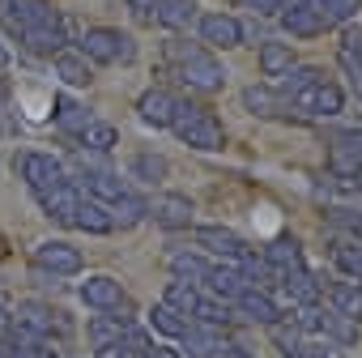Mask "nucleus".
<instances>
[{
  "mask_svg": "<svg viewBox=\"0 0 362 358\" xmlns=\"http://www.w3.org/2000/svg\"><path fill=\"white\" fill-rule=\"evenodd\" d=\"M166 60L179 69V81L197 94H222L226 90V69L214 60L209 47L188 43V39H170L166 43Z\"/></svg>",
  "mask_w": 362,
  "mask_h": 358,
  "instance_id": "1",
  "label": "nucleus"
},
{
  "mask_svg": "<svg viewBox=\"0 0 362 358\" xmlns=\"http://www.w3.org/2000/svg\"><path fill=\"white\" fill-rule=\"evenodd\" d=\"M170 128H175V137L184 141V145H192V149H201V154H218V149L226 145V132H222L218 115L205 111V107H192V103H179V107H175Z\"/></svg>",
  "mask_w": 362,
  "mask_h": 358,
  "instance_id": "2",
  "label": "nucleus"
},
{
  "mask_svg": "<svg viewBox=\"0 0 362 358\" xmlns=\"http://www.w3.org/2000/svg\"><path fill=\"white\" fill-rule=\"evenodd\" d=\"M81 56L90 64H132L136 43L124 30H115V26H90L81 35Z\"/></svg>",
  "mask_w": 362,
  "mask_h": 358,
  "instance_id": "3",
  "label": "nucleus"
},
{
  "mask_svg": "<svg viewBox=\"0 0 362 358\" xmlns=\"http://www.w3.org/2000/svg\"><path fill=\"white\" fill-rule=\"evenodd\" d=\"M290 111H298L307 120H332V115L345 111V94H341V86L332 77H320V81H311L307 90H298L290 98Z\"/></svg>",
  "mask_w": 362,
  "mask_h": 358,
  "instance_id": "4",
  "label": "nucleus"
},
{
  "mask_svg": "<svg viewBox=\"0 0 362 358\" xmlns=\"http://www.w3.org/2000/svg\"><path fill=\"white\" fill-rule=\"evenodd\" d=\"M81 303L90 311H103V316H119V320H132V303L124 294V286L111 277V273H90L81 282Z\"/></svg>",
  "mask_w": 362,
  "mask_h": 358,
  "instance_id": "5",
  "label": "nucleus"
},
{
  "mask_svg": "<svg viewBox=\"0 0 362 358\" xmlns=\"http://www.w3.org/2000/svg\"><path fill=\"white\" fill-rule=\"evenodd\" d=\"M13 166L22 171L26 188H30L35 197H43V192H52V188L69 184V175H64V162H60V158H52V154H22Z\"/></svg>",
  "mask_w": 362,
  "mask_h": 358,
  "instance_id": "6",
  "label": "nucleus"
},
{
  "mask_svg": "<svg viewBox=\"0 0 362 358\" xmlns=\"http://www.w3.org/2000/svg\"><path fill=\"white\" fill-rule=\"evenodd\" d=\"M35 265L52 277H73V273H81V252L64 239H43L35 248Z\"/></svg>",
  "mask_w": 362,
  "mask_h": 358,
  "instance_id": "7",
  "label": "nucleus"
},
{
  "mask_svg": "<svg viewBox=\"0 0 362 358\" xmlns=\"http://www.w3.org/2000/svg\"><path fill=\"white\" fill-rule=\"evenodd\" d=\"M184 341V358H226L235 345L222 337V328H209V324H188V333L179 337Z\"/></svg>",
  "mask_w": 362,
  "mask_h": 358,
  "instance_id": "8",
  "label": "nucleus"
},
{
  "mask_svg": "<svg viewBox=\"0 0 362 358\" xmlns=\"http://www.w3.org/2000/svg\"><path fill=\"white\" fill-rule=\"evenodd\" d=\"M145 209H149V218H153L158 226H166V231H184V226L192 222V201H188L184 192H158L153 201H145Z\"/></svg>",
  "mask_w": 362,
  "mask_h": 358,
  "instance_id": "9",
  "label": "nucleus"
},
{
  "mask_svg": "<svg viewBox=\"0 0 362 358\" xmlns=\"http://www.w3.org/2000/svg\"><path fill=\"white\" fill-rule=\"evenodd\" d=\"M197 26H201V43H205V47L230 52V47L243 43V26H239V18H230V13H201Z\"/></svg>",
  "mask_w": 362,
  "mask_h": 358,
  "instance_id": "10",
  "label": "nucleus"
},
{
  "mask_svg": "<svg viewBox=\"0 0 362 358\" xmlns=\"http://www.w3.org/2000/svg\"><path fill=\"white\" fill-rule=\"evenodd\" d=\"M18 39H22L26 52H35V56H56V52H64V43H69V26H64V18H56V22H43V26L22 30Z\"/></svg>",
  "mask_w": 362,
  "mask_h": 358,
  "instance_id": "11",
  "label": "nucleus"
},
{
  "mask_svg": "<svg viewBox=\"0 0 362 358\" xmlns=\"http://www.w3.org/2000/svg\"><path fill=\"white\" fill-rule=\"evenodd\" d=\"M175 107H179V98H175L170 90H162V86L145 90V94L136 98V115H141L149 128H170V120H175Z\"/></svg>",
  "mask_w": 362,
  "mask_h": 358,
  "instance_id": "12",
  "label": "nucleus"
},
{
  "mask_svg": "<svg viewBox=\"0 0 362 358\" xmlns=\"http://www.w3.org/2000/svg\"><path fill=\"white\" fill-rule=\"evenodd\" d=\"M197 243H201V248H209L214 256H222L226 265H239V260L252 252V248H247L235 231H226V226H201V231H197Z\"/></svg>",
  "mask_w": 362,
  "mask_h": 358,
  "instance_id": "13",
  "label": "nucleus"
},
{
  "mask_svg": "<svg viewBox=\"0 0 362 358\" xmlns=\"http://www.w3.org/2000/svg\"><path fill=\"white\" fill-rule=\"evenodd\" d=\"M230 307H235V316H243V320H252V324H277V320H281V307H277L260 286H247Z\"/></svg>",
  "mask_w": 362,
  "mask_h": 358,
  "instance_id": "14",
  "label": "nucleus"
},
{
  "mask_svg": "<svg viewBox=\"0 0 362 358\" xmlns=\"http://www.w3.org/2000/svg\"><path fill=\"white\" fill-rule=\"evenodd\" d=\"M337 60H341V69L349 73V81H354V90H358V98H362V26L349 22V26L341 30Z\"/></svg>",
  "mask_w": 362,
  "mask_h": 358,
  "instance_id": "15",
  "label": "nucleus"
},
{
  "mask_svg": "<svg viewBox=\"0 0 362 358\" xmlns=\"http://www.w3.org/2000/svg\"><path fill=\"white\" fill-rule=\"evenodd\" d=\"M39 205H43V214H47L52 222H64V226H73V214H77V205H81V188H73V184H60V188L43 192V197H39Z\"/></svg>",
  "mask_w": 362,
  "mask_h": 358,
  "instance_id": "16",
  "label": "nucleus"
},
{
  "mask_svg": "<svg viewBox=\"0 0 362 358\" xmlns=\"http://www.w3.org/2000/svg\"><path fill=\"white\" fill-rule=\"evenodd\" d=\"M277 282H281V290H286V299H290L294 307L320 303V294H324V282H320V277H311L307 269H294V273H277Z\"/></svg>",
  "mask_w": 362,
  "mask_h": 358,
  "instance_id": "17",
  "label": "nucleus"
},
{
  "mask_svg": "<svg viewBox=\"0 0 362 358\" xmlns=\"http://www.w3.org/2000/svg\"><path fill=\"white\" fill-rule=\"evenodd\" d=\"M324 294H328V307H332L337 316L362 324V286H358V282H328Z\"/></svg>",
  "mask_w": 362,
  "mask_h": 358,
  "instance_id": "18",
  "label": "nucleus"
},
{
  "mask_svg": "<svg viewBox=\"0 0 362 358\" xmlns=\"http://www.w3.org/2000/svg\"><path fill=\"white\" fill-rule=\"evenodd\" d=\"M81 188H86V197L98 201V205H111V201H119L124 192H132L124 179L111 175V171H86V175H81Z\"/></svg>",
  "mask_w": 362,
  "mask_h": 358,
  "instance_id": "19",
  "label": "nucleus"
},
{
  "mask_svg": "<svg viewBox=\"0 0 362 358\" xmlns=\"http://www.w3.org/2000/svg\"><path fill=\"white\" fill-rule=\"evenodd\" d=\"M328 260H332L349 282H358V286H362V243H358L354 235H337V239H332V248H328Z\"/></svg>",
  "mask_w": 362,
  "mask_h": 358,
  "instance_id": "20",
  "label": "nucleus"
},
{
  "mask_svg": "<svg viewBox=\"0 0 362 358\" xmlns=\"http://www.w3.org/2000/svg\"><path fill=\"white\" fill-rule=\"evenodd\" d=\"M277 18H281V26H286L294 39H315V35L328 30V22L307 5V0H303V5H294V9H286V13H277Z\"/></svg>",
  "mask_w": 362,
  "mask_h": 358,
  "instance_id": "21",
  "label": "nucleus"
},
{
  "mask_svg": "<svg viewBox=\"0 0 362 358\" xmlns=\"http://www.w3.org/2000/svg\"><path fill=\"white\" fill-rule=\"evenodd\" d=\"M52 60H56V77H60L64 86H73V90H81V86L94 81V64H90L81 52H69V47H64V52H56Z\"/></svg>",
  "mask_w": 362,
  "mask_h": 358,
  "instance_id": "22",
  "label": "nucleus"
},
{
  "mask_svg": "<svg viewBox=\"0 0 362 358\" xmlns=\"http://www.w3.org/2000/svg\"><path fill=\"white\" fill-rule=\"evenodd\" d=\"M192 22H197V0H158L153 26H162V30H188Z\"/></svg>",
  "mask_w": 362,
  "mask_h": 358,
  "instance_id": "23",
  "label": "nucleus"
},
{
  "mask_svg": "<svg viewBox=\"0 0 362 358\" xmlns=\"http://www.w3.org/2000/svg\"><path fill=\"white\" fill-rule=\"evenodd\" d=\"M73 226H77V231H86V235H111V231H115V222H111L107 205L90 201L86 192H81V205H77V214H73Z\"/></svg>",
  "mask_w": 362,
  "mask_h": 358,
  "instance_id": "24",
  "label": "nucleus"
},
{
  "mask_svg": "<svg viewBox=\"0 0 362 358\" xmlns=\"http://www.w3.org/2000/svg\"><path fill=\"white\" fill-rule=\"evenodd\" d=\"M205 286L218 294V299H226V303H235L243 290H247V277L235 269V265H209V277H205Z\"/></svg>",
  "mask_w": 362,
  "mask_h": 358,
  "instance_id": "25",
  "label": "nucleus"
},
{
  "mask_svg": "<svg viewBox=\"0 0 362 358\" xmlns=\"http://www.w3.org/2000/svg\"><path fill=\"white\" fill-rule=\"evenodd\" d=\"M320 77H328L320 64H290V69L277 77V90H273V94L286 103V98H294L298 90H307V86H311V81H320Z\"/></svg>",
  "mask_w": 362,
  "mask_h": 358,
  "instance_id": "26",
  "label": "nucleus"
},
{
  "mask_svg": "<svg viewBox=\"0 0 362 358\" xmlns=\"http://www.w3.org/2000/svg\"><path fill=\"white\" fill-rule=\"evenodd\" d=\"M264 265L273 269V273H294V269H303V248H298V239H273L269 248H264Z\"/></svg>",
  "mask_w": 362,
  "mask_h": 358,
  "instance_id": "27",
  "label": "nucleus"
},
{
  "mask_svg": "<svg viewBox=\"0 0 362 358\" xmlns=\"http://www.w3.org/2000/svg\"><path fill=\"white\" fill-rule=\"evenodd\" d=\"M315 333H324V337L337 341V345H354V341H358V324L345 320V316H337L332 307H328V311L315 307Z\"/></svg>",
  "mask_w": 362,
  "mask_h": 358,
  "instance_id": "28",
  "label": "nucleus"
},
{
  "mask_svg": "<svg viewBox=\"0 0 362 358\" xmlns=\"http://www.w3.org/2000/svg\"><path fill=\"white\" fill-rule=\"evenodd\" d=\"M107 214H111V222H115L119 231H132V226H141V222L149 218L145 197H136V192H124L119 201H111V205H107Z\"/></svg>",
  "mask_w": 362,
  "mask_h": 358,
  "instance_id": "29",
  "label": "nucleus"
},
{
  "mask_svg": "<svg viewBox=\"0 0 362 358\" xmlns=\"http://www.w3.org/2000/svg\"><path fill=\"white\" fill-rule=\"evenodd\" d=\"M162 303L166 307H175L179 316H188V320H197V307H201V290L192 286V282H166V294H162Z\"/></svg>",
  "mask_w": 362,
  "mask_h": 358,
  "instance_id": "30",
  "label": "nucleus"
},
{
  "mask_svg": "<svg viewBox=\"0 0 362 358\" xmlns=\"http://www.w3.org/2000/svg\"><path fill=\"white\" fill-rule=\"evenodd\" d=\"M243 103H247L252 115H264V120H273V115H290V103H281L269 86H247V90H243Z\"/></svg>",
  "mask_w": 362,
  "mask_h": 358,
  "instance_id": "31",
  "label": "nucleus"
},
{
  "mask_svg": "<svg viewBox=\"0 0 362 358\" xmlns=\"http://www.w3.org/2000/svg\"><path fill=\"white\" fill-rule=\"evenodd\" d=\"M307 5L328 22V30L332 26H349L354 18H358V9H362V0H307Z\"/></svg>",
  "mask_w": 362,
  "mask_h": 358,
  "instance_id": "32",
  "label": "nucleus"
},
{
  "mask_svg": "<svg viewBox=\"0 0 362 358\" xmlns=\"http://www.w3.org/2000/svg\"><path fill=\"white\" fill-rule=\"evenodd\" d=\"M170 273H175L179 282L205 286V277H209V260L197 256V252H175V256H170Z\"/></svg>",
  "mask_w": 362,
  "mask_h": 358,
  "instance_id": "33",
  "label": "nucleus"
},
{
  "mask_svg": "<svg viewBox=\"0 0 362 358\" xmlns=\"http://www.w3.org/2000/svg\"><path fill=\"white\" fill-rule=\"evenodd\" d=\"M132 320H119V316H94L90 320V341H94V350H107V345H115L119 337H124V328H128Z\"/></svg>",
  "mask_w": 362,
  "mask_h": 358,
  "instance_id": "34",
  "label": "nucleus"
},
{
  "mask_svg": "<svg viewBox=\"0 0 362 358\" xmlns=\"http://www.w3.org/2000/svg\"><path fill=\"white\" fill-rule=\"evenodd\" d=\"M294 64V52H290V43H260V73L264 77H281L286 69Z\"/></svg>",
  "mask_w": 362,
  "mask_h": 358,
  "instance_id": "35",
  "label": "nucleus"
},
{
  "mask_svg": "<svg viewBox=\"0 0 362 358\" xmlns=\"http://www.w3.org/2000/svg\"><path fill=\"white\" fill-rule=\"evenodd\" d=\"M77 141H81L86 149H98V154H107V149H115V145H119V132H115L111 124H103V120H90V124L77 132Z\"/></svg>",
  "mask_w": 362,
  "mask_h": 358,
  "instance_id": "36",
  "label": "nucleus"
},
{
  "mask_svg": "<svg viewBox=\"0 0 362 358\" xmlns=\"http://www.w3.org/2000/svg\"><path fill=\"white\" fill-rule=\"evenodd\" d=\"M90 120H94V115H90L81 103H73V98H56V124H60L69 137H77V132H81Z\"/></svg>",
  "mask_w": 362,
  "mask_h": 358,
  "instance_id": "37",
  "label": "nucleus"
},
{
  "mask_svg": "<svg viewBox=\"0 0 362 358\" xmlns=\"http://www.w3.org/2000/svg\"><path fill=\"white\" fill-rule=\"evenodd\" d=\"M149 320H153V328H158V333H166V337H184V333H188V324H192L188 316H179V311H175V307H166V303H158Z\"/></svg>",
  "mask_w": 362,
  "mask_h": 358,
  "instance_id": "38",
  "label": "nucleus"
},
{
  "mask_svg": "<svg viewBox=\"0 0 362 358\" xmlns=\"http://www.w3.org/2000/svg\"><path fill=\"white\" fill-rule=\"evenodd\" d=\"M166 171H170V162H166L162 154H136V158H132V175H136V179H149V184L166 179Z\"/></svg>",
  "mask_w": 362,
  "mask_h": 358,
  "instance_id": "39",
  "label": "nucleus"
},
{
  "mask_svg": "<svg viewBox=\"0 0 362 358\" xmlns=\"http://www.w3.org/2000/svg\"><path fill=\"white\" fill-rule=\"evenodd\" d=\"M328 171H332L337 179H354V175L362 171V162H358L345 145H337V141H332V145H328Z\"/></svg>",
  "mask_w": 362,
  "mask_h": 358,
  "instance_id": "40",
  "label": "nucleus"
},
{
  "mask_svg": "<svg viewBox=\"0 0 362 358\" xmlns=\"http://www.w3.org/2000/svg\"><path fill=\"white\" fill-rule=\"evenodd\" d=\"M269 328H273V341H277L286 354H294V350L303 345V333L294 328V320H290V316H281V320H277V324H269Z\"/></svg>",
  "mask_w": 362,
  "mask_h": 358,
  "instance_id": "41",
  "label": "nucleus"
},
{
  "mask_svg": "<svg viewBox=\"0 0 362 358\" xmlns=\"http://www.w3.org/2000/svg\"><path fill=\"white\" fill-rule=\"evenodd\" d=\"M13 345H18V354H13V358H56V350H52V341H47V337H18Z\"/></svg>",
  "mask_w": 362,
  "mask_h": 358,
  "instance_id": "42",
  "label": "nucleus"
},
{
  "mask_svg": "<svg viewBox=\"0 0 362 358\" xmlns=\"http://www.w3.org/2000/svg\"><path fill=\"white\" fill-rule=\"evenodd\" d=\"M128 9H132V18H136V22L153 26V9H158V0H128Z\"/></svg>",
  "mask_w": 362,
  "mask_h": 358,
  "instance_id": "43",
  "label": "nucleus"
},
{
  "mask_svg": "<svg viewBox=\"0 0 362 358\" xmlns=\"http://www.w3.org/2000/svg\"><path fill=\"white\" fill-rule=\"evenodd\" d=\"M337 145H345V149H349V154L362 162V128H349V132H341V137H337Z\"/></svg>",
  "mask_w": 362,
  "mask_h": 358,
  "instance_id": "44",
  "label": "nucleus"
},
{
  "mask_svg": "<svg viewBox=\"0 0 362 358\" xmlns=\"http://www.w3.org/2000/svg\"><path fill=\"white\" fill-rule=\"evenodd\" d=\"M247 9H256V13H264V18H277L281 13V0H243Z\"/></svg>",
  "mask_w": 362,
  "mask_h": 358,
  "instance_id": "45",
  "label": "nucleus"
},
{
  "mask_svg": "<svg viewBox=\"0 0 362 358\" xmlns=\"http://www.w3.org/2000/svg\"><path fill=\"white\" fill-rule=\"evenodd\" d=\"M9 333H13V316L0 307V337H9Z\"/></svg>",
  "mask_w": 362,
  "mask_h": 358,
  "instance_id": "46",
  "label": "nucleus"
},
{
  "mask_svg": "<svg viewBox=\"0 0 362 358\" xmlns=\"http://www.w3.org/2000/svg\"><path fill=\"white\" fill-rule=\"evenodd\" d=\"M18 354V345H13V337H0V358H13Z\"/></svg>",
  "mask_w": 362,
  "mask_h": 358,
  "instance_id": "47",
  "label": "nucleus"
},
{
  "mask_svg": "<svg viewBox=\"0 0 362 358\" xmlns=\"http://www.w3.org/2000/svg\"><path fill=\"white\" fill-rule=\"evenodd\" d=\"M5 64H9V47H5V43H0V69H5Z\"/></svg>",
  "mask_w": 362,
  "mask_h": 358,
  "instance_id": "48",
  "label": "nucleus"
},
{
  "mask_svg": "<svg viewBox=\"0 0 362 358\" xmlns=\"http://www.w3.org/2000/svg\"><path fill=\"white\" fill-rule=\"evenodd\" d=\"M349 235H354V239H358V243H362V218H358V226H354V231H349Z\"/></svg>",
  "mask_w": 362,
  "mask_h": 358,
  "instance_id": "49",
  "label": "nucleus"
},
{
  "mask_svg": "<svg viewBox=\"0 0 362 358\" xmlns=\"http://www.w3.org/2000/svg\"><path fill=\"white\" fill-rule=\"evenodd\" d=\"M226 358H247V350H239V345H235V350H230Z\"/></svg>",
  "mask_w": 362,
  "mask_h": 358,
  "instance_id": "50",
  "label": "nucleus"
},
{
  "mask_svg": "<svg viewBox=\"0 0 362 358\" xmlns=\"http://www.w3.org/2000/svg\"><path fill=\"white\" fill-rule=\"evenodd\" d=\"M5 252H9V248H5V239H0V260H5Z\"/></svg>",
  "mask_w": 362,
  "mask_h": 358,
  "instance_id": "51",
  "label": "nucleus"
},
{
  "mask_svg": "<svg viewBox=\"0 0 362 358\" xmlns=\"http://www.w3.org/2000/svg\"><path fill=\"white\" fill-rule=\"evenodd\" d=\"M354 184H358V188H362V171H358V175H354Z\"/></svg>",
  "mask_w": 362,
  "mask_h": 358,
  "instance_id": "52",
  "label": "nucleus"
}]
</instances>
